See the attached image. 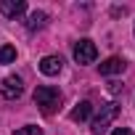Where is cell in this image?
Here are the masks:
<instances>
[{"label":"cell","instance_id":"6da1fadb","mask_svg":"<svg viewBox=\"0 0 135 135\" xmlns=\"http://www.w3.org/2000/svg\"><path fill=\"white\" fill-rule=\"evenodd\" d=\"M58 103H61V90H58V88H53V85H40V88L35 90V106H37L45 117H50V114L58 109Z\"/></svg>","mask_w":135,"mask_h":135},{"label":"cell","instance_id":"7a4b0ae2","mask_svg":"<svg viewBox=\"0 0 135 135\" xmlns=\"http://www.w3.org/2000/svg\"><path fill=\"white\" fill-rule=\"evenodd\" d=\"M117 114H119V103H114V101H111V103H103L101 111L95 114V119L90 122V132H93V135H103V132L109 130V124L117 119Z\"/></svg>","mask_w":135,"mask_h":135},{"label":"cell","instance_id":"3957f363","mask_svg":"<svg viewBox=\"0 0 135 135\" xmlns=\"http://www.w3.org/2000/svg\"><path fill=\"white\" fill-rule=\"evenodd\" d=\"M98 58V48H95V42L93 40H88V37H82V40H77L74 42V61L77 64H93Z\"/></svg>","mask_w":135,"mask_h":135},{"label":"cell","instance_id":"277c9868","mask_svg":"<svg viewBox=\"0 0 135 135\" xmlns=\"http://www.w3.org/2000/svg\"><path fill=\"white\" fill-rule=\"evenodd\" d=\"M21 93H24V82L16 74H8L3 82H0V95L6 101H16V98H21Z\"/></svg>","mask_w":135,"mask_h":135},{"label":"cell","instance_id":"5b68a950","mask_svg":"<svg viewBox=\"0 0 135 135\" xmlns=\"http://www.w3.org/2000/svg\"><path fill=\"white\" fill-rule=\"evenodd\" d=\"M40 72L45 74V77H56V74H61V69H64V58L61 56H45V58H40Z\"/></svg>","mask_w":135,"mask_h":135},{"label":"cell","instance_id":"8992f818","mask_svg":"<svg viewBox=\"0 0 135 135\" xmlns=\"http://www.w3.org/2000/svg\"><path fill=\"white\" fill-rule=\"evenodd\" d=\"M27 11V3L24 0H0V13L8 16V19H16Z\"/></svg>","mask_w":135,"mask_h":135},{"label":"cell","instance_id":"52a82bcc","mask_svg":"<svg viewBox=\"0 0 135 135\" xmlns=\"http://www.w3.org/2000/svg\"><path fill=\"white\" fill-rule=\"evenodd\" d=\"M124 58H117V56H111V58H106L103 64H98V69H101V74H106V77H111V74H122L124 72Z\"/></svg>","mask_w":135,"mask_h":135},{"label":"cell","instance_id":"ba28073f","mask_svg":"<svg viewBox=\"0 0 135 135\" xmlns=\"http://www.w3.org/2000/svg\"><path fill=\"white\" fill-rule=\"evenodd\" d=\"M90 114H93V103L90 101H80L74 109H72V122H85V119H90Z\"/></svg>","mask_w":135,"mask_h":135},{"label":"cell","instance_id":"9c48e42d","mask_svg":"<svg viewBox=\"0 0 135 135\" xmlns=\"http://www.w3.org/2000/svg\"><path fill=\"white\" fill-rule=\"evenodd\" d=\"M45 24H48V13H45V11H32V13L27 16V29H29V32L42 29Z\"/></svg>","mask_w":135,"mask_h":135},{"label":"cell","instance_id":"30bf717a","mask_svg":"<svg viewBox=\"0 0 135 135\" xmlns=\"http://www.w3.org/2000/svg\"><path fill=\"white\" fill-rule=\"evenodd\" d=\"M16 61V48L13 45H0V64H13Z\"/></svg>","mask_w":135,"mask_h":135},{"label":"cell","instance_id":"8fae6325","mask_svg":"<svg viewBox=\"0 0 135 135\" xmlns=\"http://www.w3.org/2000/svg\"><path fill=\"white\" fill-rule=\"evenodd\" d=\"M13 135H42V130H40V127H35V124H27V127L16 130Z\"/></svg>","mask_w":135,"mask_h":135},{"label":"cell","instance_id":"7c38bea8","mask_svg":"<svg viewBox=\"0 0 135 135\" xmlns=\"http://www.w3.org/2000/svg\"><path fill=\"white\" fill-rule=\"evenodd\" d=\"M111 135H132V130H130V127H117Z\"/></svg>","mask_w":135,"mask_h":135}]
</instances>
